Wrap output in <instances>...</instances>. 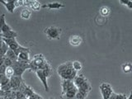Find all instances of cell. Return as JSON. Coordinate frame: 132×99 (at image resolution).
I'll return each instance as SVG.
<instances>
[{"label": "cell", "instance_id": "cell-34", "mask_svg": "<svg viewBox=\"0 0 132 99\" xmlns=\"http://www.w3.org/2000/svg\"><path fill=\"white\" fill-rule=\"evenodd\" d=\"M28 99H36V98H35V97H33L32 96H31V97H28Z\"/></svg>", "mask_w": 132, "mask_h": 99}, {"label": "cell", "instance_id": "cell-4", "mask_svg": "<svg viewBox=\"0 0 132 99\" xmlns=\"http://www.w3.org/2000/svg\"><path fill=\"white\" fill-rule=\"evenodd\" d=\"M99 89H100V92L103 99H109L111 95L113 93V90L111 86L106 84V82H102L100 87H99Z\"/></svg>", "mask_w": 132, "mask_h": 99}, {"label": "cell", "instance_id": "cell-27", "mask_svg": "<svg viewBox=\"0 0 132 99\" xmlns=\"http://www.w3.org/2000/svg\"><path fill=\"white\" fill-rule=\"evenodd\" d=\"M11 30H12V27L8 24H6V25H4V26L3 27V28L1 29V30H0V31H1L2 34H3V33H6V32L9 31Z\"/></svg>", "mask_w": 132, "mask_h": 99}, {"label": "cell", "instance_id": "cell-13", "mask_svg": "<svg viewBox=\"0 0 132 99\" xmlns=\"http://www.w3.org/2000/svg\"><path fill=\"white\" fill-rule=\"evenodd\" d=\"M8 46L4 42L3 40L0 41V58H3L5 57L7 51H8Z\"/></svg>", "mask_w": 132, "mask_h": 99}, {"label": "cell", "instance_id": "cell-30", "mask_svg": "<svg viewBox=\"0 0 132 99\" xmlns=\"http://www.w3.org/2000/svg\"><path fill=\"white\" fill-rule=\"evenodd\" d=\"M128 1H129V0H120V3H122V4H125V5H126V4L128 3Z\"/></svg>", "mask_w": 132, "mask_h": 99}, {"label": "cell", "instance_id": "cell-33", "mask_svg": "<svg viewBox=\"0 0 132 99\" xmlns=\"http://www.w3.org/2000/svg\"><path fill=\"white\" fill-rule=\"evenodd\" d=\"M3 40V35H2V32L0 31V41Z\"/></svg>", "mask_w": 132, "mask_h": 99}, {"label": "cell", "instance_id": "cell-35", "mask_svg": "<svg viewBox=\"0 0 132 99\" xmlns=\"http://www.w3.org/2000/svg\"><path fill=\"white\" fill-rule=\"evenodd\" d=\"M75 99H77V98H75Z\"/></svg>", "mask_w": 132, "mask_h": 99}, {"label": "cell", "instance_id": "cell-1", "mask_svg": "<svg viewBox=\"0 0 132 99\" xmlns=\"http://www.w3.org/2000/svg\"><path fill=\"white\" fill-rule=\"evenodd\" d=\"M57 72L63 80H72L77 76V73L73 69L72 62H66L64 64H60L57 69Z\"/></svg>", "mask_w": 132, "mask_h": 99}, {"label": "cell", "instance_id": "cell-23", "mask_svg": "<svg viewBox=\"0 0 132 99\" xmlns=\"http://www.w3.org/2000/svg\"><path fill=\"white\" fill-rule=\"evenodd\" d=\"M122 69L124 73H130L132 71V64L130 63H126L122 65Z\"/></svg>", "mask_w": 132, "mask_h": 99}, {"label": "cell", "instance_id": "cell-3", "mask_svg": "<svg viewBox=\"0 0 132 99\" xmlns=\"http://www.w3.org/2000/svg\"><path fill=\"white\" fill-rule=\"evenodd\" d=\"M45 33L50 39L55 40L59 39L60 36L61 34V28L56 27H50L45 29Z\"/></svg>", "mask_w": 132, "mask_h": 99}, {"label": "cell", "instance_id": "cell-16", "mask_svg": "<svg viewBox=\"0 0 132 99\" xmlns=\"http://www.w3.org/2000/svg\"><path fill=\"white\" fill-rule=\"evenodd\" d=\"M3 39H14L18 36V33L13 30H11L6 33H3Z\"/></svg>", "mask_w": 132, "mask_h": 99}, {"label": "cell", "instance_id": "cell-14", "mask_svg": "<svg viewBox=\"0 0 132 99\" xmlns=\"http://www.w3.org/2000/svg\"><path fill=\"white\" fill-rule=\"evenodd\" d=\"M86 79H87V78L84 75H82V74H80V75H77L75 77V78L73 79V84H74V85L76 86V88H78V87H79Z\"/></svg>", "mask_w": 132, "mask_h": 99}, {"label": "cell", "instance_id": "cell-17", "mask_svg": "<svg viewBox=\"0 0 132 99\" xmlns=\"http://www.w3.org/2000/svg\"><path fill=\"white\" fill-rule=\"evenodd\" d=\"M5 57L8 58V59L11 60L12 62L18 61V55H16V54L13 51H12L11 49H8V51H7Z\"/></svg>", "mask_w": 132, "mask_h": 99}, {"label": "cell", "instance_id": "cell-5", "mask_svg": "<svg viewBox=\"0 0 132 99\" xmlns=\"http://www.w3.org/2000/svg\"><path fill=\"white\" fill-rule=\"evenodd\" d=\"M24 81L22 79V77H19V76H15L13 75L12 78H10V84L12 86V91H18L20 88L21 84H22Z\"/></svg>", "mask_w": 132, "mask_h": 99}, {"label": "cell", "instance_id": "cell-15", "mask_svg": "<svg viewBox=\"0 0 132 99\" xmlns=\"http://www.w3.org/2000/svg\"><path fill=\"white\" fill-rule=\"evenodd\" d=\"M82 42V39L79 36H71L69 38V43L72 45H78Z\"/></svg>", "mask_w": 132, "mask_h": 99}, {"label": "cell", "instance_id": "cell-24", "mask_svg": "<svg viewBox=\"0 0 132 99\" xmlns=\"http://www.w3.org/2000/svg\"><path fill=\"white\" fill-rule=\"evenodd\" d=\"M5 74H6V76L8 77V78H12V76L14 75V71H13V69L12 68V66L11 67H7L6 69V72H5Z\"/></svg>", "mask_w": 132, "mask_h": 99}, {"label": "cell", "instance_id": "cell-20", "mask_svg": "<svg viewBox=\"0 0 132 99\" xmlns=\"http://www.w3.org/2000/svg\"><path fill=\"white\" fill-rule=\"evenodd\" d=\"M109 99H127V97L126 94L123 93H116L113 92V93L111 95Z\"/></svg>", "mask_w": 132, "mask_h": 99}, {"label": "cell", "instance_id": "cell-22", "mask_svg": "<svg viewBox=\"0 0 132 99\" xmlns=\"http://www.w3.org/2000/svg\"><path fill=\"white\" fill-rule=\"evenodd\" d=\"M72 65H73V69L75 70L76 72L80 71V70L82 69V66L80 62L79 61H77V60L73 61L72 62Z\"/></svg>", "mask_w": 132, "mask_h": 99}, {"label": "cell", "instance_id": "cell-21", "mask_svg": "<svg viewBox=\"0 0 132 99\" xmlns=\"http://www.w3.org/2000/svg\"><path fill=\"white\" fill-rule=\"evenodd\" d=\"M31 16V12L27 8H25V9H22V12H21V18L23 19H29Z\"/></svg>", "mask_w": 132, "mask_h": 99}, {"label": "cell", "instance_id": "cell-12", "mask_svg": "<svg viewBox=\"0 0 132 99\" xmlns=\"http://www.w3.org/2000/svg\"><path fill=\"white\" fill-rule=\"evenodd\" d=\"M29 53L27 51H23L18 54V61L23 62V63H30V56H29Z\"/></svg>", "mask_w": 132, "mask_h": 99}, {"label": "cell", "instance_id": "cell-8", "mask_svg": "<svg viewBox=\"0 0 132 99\" xmlns=\"http://www.w3.org/2000/svg\"><path fill=\"white\" fill-rule=\"evenodd\" d=\"M18 91H20V92H22L27 98H28L29 97H31V95H32L33 93H34V91H33V89L31 88L30 86L27 85L24 82H22V84H21L20 88H19Z\"/></svg>", "mask_w": 132, "mask_h": 99}, {"label": "cell", "instance_id": "cell-25", "mask_svg": "<svg viewBox=\"0 0 132 99\" xmlns=\"http://www.w3.org/2000/svg\"><path fill=\"white\" fill-rule=\"evenodd\" d=\"M6 20H5V14L0 15V30L3 28L4 25H6Z\"/></svg>", "mask_w": 132, "mask_h": 99}, {"label": "cell", "instance_id": "cell-31", "mask_svg": "<svg viewBox=\"0 0 132 99\" xmlns=\"http://www.w3.org/2000/svg\"><path fill=\"white\" fill-rule=\"evenodd\" d=\"M3 62H4V57L3 58H0V67L3 64Z\"/></svg>", "mask_w": 132, "mask_h": 99}, {"label": "cell", "instance_id": "cell-28", "mask_svg": "<svg viewBox=\"0 0 132 99\" xmlns=\"http://www.w3.org/2000/svg\"><path fill=\"white\" fill-rule=\"evenodd\" d=\"M109 12H110V10H109V8L107 7H102V9H101V13L103 16H107L109 13Z\"/></svg>", "mask_w": 132, "mask_h": 99}, {"label": "cell", "instance_id": "cell-19", "mask_svg": "<svg viewBox=\"0 0 132 99\" xmlns=\"http://www.w3.org/2000/svg\"><path fill=\"white\" fill-rule=\"evenodd\" d=\"M10 82V78L6 76V74H0V84L1 87L7 84Z\"/></svg>", "mask_w": 132, "mask_h": 99}, {"label": "cell", "instance_id": "cell-2", "mask_svg": "<svg viewBox=\"0 0 132 99\" xmlns=\"http://www.w3.org/2000/svg\"><path fill=\"white\" fill-rule=\"evenodd\" d=\"M12 68L13 69L15 76L22 77L23 73L27 69H30V64H29V63H23V62L16 61L13 62V64L12 65Z\"/></svg>", "mask_w": 132, "mask_h": 99}, {"label": "cell", "instance_id": "cell-6", "mask_svg": "<svg viewBox=\"0 0 132 99\" xmlns=\"http://www.w3.org/2000/svg\"><path fill=\"white\" fill-rule=\"evenodd\" d=\"M36 73L37 77L39 78V79L41 81V82H42V84L45 88V90L46 91V92H49V86H48V82H47V78L48 77L45 75L42 69H38L36 72Z\"/></svg>", "mask_w": 132, "mask_h": 99}, {"label": "cell", "instance_id": "cell-18", "mask_svg": "<svg viewBox=\"0 0 132 99\" xmlns=\"http://www.w3.org/2000/svg\"><path fill=\"white\" fill-rule=\"evenodd\" d=\"M27 6L30 7L33 10H39L40 7V4L37 1H27Z\"/></svg>", "mask_w": 132, "mask_h": 99}, {"label": "cell", "instance_id": "cell-7", "mask_svg": "<svg viewBox=\"0 0 132 99\" xmlns=\"http://www.w3.org/2000/svg\"><path fill=\"white\" fill-rule=\"evenodd\" d=\"M0 3H2L7 8L10 13H13L16 7V0H0Z\"/></svg>", "mask_w": 132, "mask_h": 99}, {"label": "cell", "instance_id": "cell-32", "mask_svg": "<svg viewBox=\"0 0 132 99\" xmlns=\"http://www.w3.org/2000/svg\"><path fill=\"white\" fill-rule=\"evenodd\" d=\"M127 99H132V91L130 92V96L127 97Z\"/></svg>", "mask_w": 132, "mask_h": 99}, {"label": "cell", "instance_id": "cell-10", "mask_svg": "<svg viewBox=\"0 0 132 99\" xmlns=\"http://www.w3.org/2000/svg\"><path fill=\"white\" fill-rule=\"evenodd\" d=\"M77 92H78V88H73L72 89L67 91V92L64 93V94H61L62 98L63 99H75Z\"/></svg>", "mask_w": 132, "mask_h": 99}, {"label": "cell", "instance_id": "cell-11", "mask_svg": "<svg viewBox=\"0 0 132 99\" xmlns=\"http://www.w3.org/2000/svg\"><path fill=\"white\" fill-rule=\"evenodd\" d=\"M64 4L61 3H58V2H55V3H49L46 4H43L41 7L43 8H49V9H60L61 7H64Z\"/></svg>", "mask_w": 132, "mask_h": 99}, {"label": "cell", "instance_id": "cell-26", "mask_svg": "<svg viewBox=\"0 0 132 99\" xmlns=\"http://www.w3.org/2000/svg\"><path fill=\"white\" fill-rule=\"evenodd\" d=\"M12 64H13V62H12L11 60H9L8 58L7 57H4V62H3V64L6 66V67H11V66L12 65Z\"/></svg>", "mask_w": 132, "mask_h": 99}, {"label": "cell", "instance_id": "cell-9", "mask_svg": "<svg viewBox=\"0 0 132 99\" xmlns=\"http://www.w3.org/2000/svg\"><path fill=\"white\" fill-rule=\"evenodd\" d=\"M61 87H62V93L64 94V93H66L67 91L72 89L73 88H76V86L74 85L73 81L72 80H63L61 84Z\"/></svg>", "mask_w": 132, "mask_h": 99}, {"label": "cell", "instance_id": "cell-29", "mask_svg": "<svg viewBox=\"0 0 132 99\" xmlns=\"http://www.w3.org/2000/svg\"><path fill=\"white\" fill-rule=\"evenodd\" d=\"M126 6L130 8V9H132V1H130V0H129L128 1V3L126 4Z\"/></svg>", "mask_w": 132, "mask_h": 99}]
</instances>
